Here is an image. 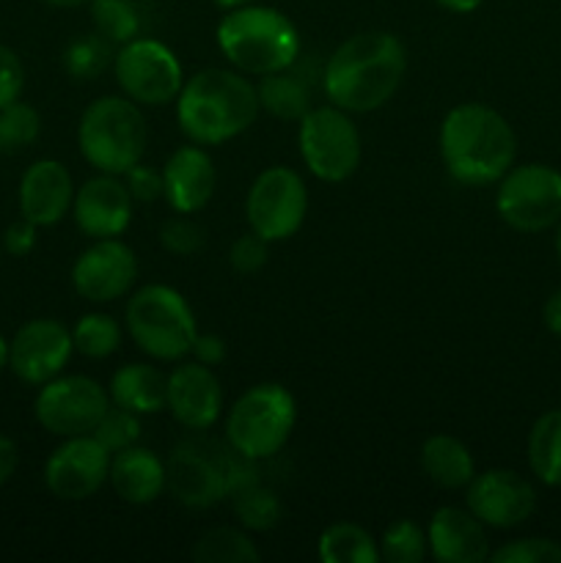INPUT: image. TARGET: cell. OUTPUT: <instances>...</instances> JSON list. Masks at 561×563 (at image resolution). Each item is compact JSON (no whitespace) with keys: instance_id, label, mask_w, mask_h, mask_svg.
I'll return each instance as SVG.
<instances>
[{"instance_id":"cell-30","label":"cell","mask_w":561,"mask_h":563,"mask_svg":"<svg viewBox=\"0 0 561 563\" xmlns=\"http://www.w3.org/2000/svg\"><path fill=\"white\" fill-rule=\"evenodd\" d=\"M231 509H234L237 526H242L245 531L264 533L273 531L280 522V500L278 495L270 487H264L262 482L251 478L248 484H242L234 495H231Z\"/></svg>"},{"instance_id":"cell-26","label":"cell","mask_w":561,"mask_h":563,"mask_svg":"<svg viewBox=\"0 0 561 563\" xmlns=\"http://www.w3.org/2000/svg\"><path fill=\"white\" fill-rule=\"evenodd\" d=\"M256 93L258 108L278 121H297V124H300L302 115L314 108L311 88H308V82L302 80L300 75H295L292 69L258 77Z\"/></svg>"},{"instance_id":"cell-42","label":"cell","mask_w":561,"mask_h":563,"mask_svg":"<svg viewBox=\"0 0 561 563\" xmlns=\"http://www.w3.org/2000/svg\"><path fill=\"white\" fill-rule=\"evenodd\" d=\"M36 242H38V225H33L31 220H25V218H20L16 223H11L9 229H6V234L0 236V247H3V251L14 258L31 256L33 247H36Z\"/></svg>"},{"instance_id":"cell-40","label":"cell","mask_w":561,"mask_h":563,"mask_svg":"<svg viewBox=\"0 0 561 563\" xmlns=\"http://www.w3.org/2000/svg\"><path fill=\"white\" fill-rule=\"evenodd\" d=\"M121 179H124L127 190H130L135 203H154L163 198V168L157 170L146 163H138Z\"/></svg>"},{"instance_id":"cell-47","label":"cell","mask_w":561,"mask_h":563,"mask_svg":"<svg viewBox=\"0 0 561 563\" xmlns=\"http://www.w3.org/2000/svg\"><path fill=\"white\" fill-rule=\"evenodd\" d=\"M44 5H53V9H80V5H88L91 0H38Z\"/></svg>"},{"instance_id":"cell-37","label":"cell","mask_w":561,"mask_h":563,"mask_svg":"<svg viewBox=\"0 0 561 563\" xmlns=\"http://www.w3.org/2000/svg\"><path fill=\"white\" fill-rule=\"evenodd\" d=\"M160 245L165 253L179 258L198 256L207 245V234H204L201 223L193 220V214H174L160 225Z\"/></svg>"},{"instance_id":"cell-12","label":"cell","mask_w":561,"mask_h":563,"mask_svg":"<svg viewBox=\"0 0 561 563\" xmlns=\"http://www.w3.org/2000/svg\"><path fill=\"white\" fill-rule=\"evenodd\" d=\"M308 214V187L289 165H270L253 179L245 198L248 229L262 240L286 242L302 229Z\"/></svg>"},{"instance_id":"cell-31","label":"cell","mask_w":561,"mask_h":563,"mask_svg":"<svg viewBox=\"0 0 561 563\" xmlns=\"http://www.w3.org/2000/svg\"><path fill=\"white\" fill-rule=\"evenodd\" d=\"M121 341H124V328L110 313H82L72 328L75 352L88 361H105V357L116 355L121 350Z\"/></svg>"},{"instance_id":"cell-16","label":"cell","mask_w":561,"mask_h":563,"mask_svg":"<svg viewBox=\"0 0 561 563\" xmlns=\"http://www.w3.org/2000/svg\"><path fill=\"white\" fill-rule=\"evenodd\" d=\"M138 280V258L121 236L94 240L72 264V286L94 306L116 302L132 291Z\"/></svg>"},{"instance_id":"cell-32","label":"cell","mask_w":561,"mask_h":563,"mask_svg":"<svg viewBox=\"0 0 561 563\" xmlns=\"http://www.w3.org/2000/svg\"><path fill=\"white\" fill-rule=\"evenodd\" d=\"M116 47L110 42H105L99 33H80V36L72 38L64 49V69L72 80L88 82L97 80L99 75L113 66Z\"/></svg>"},{"instance_id":"cell-5","label":"cell","mask_w":561,"mask_h":563,"mask_svg":"<svg viewBox=\"0 0 561 563\" xmlns=\"http://www.w3.org/2000/svg\"><path fill=\"white\" fill-rule=\"evenodd\" d=\"M165 471L170 498L185 509H212L258 476L256 462L237 454L229 443L207 438V432L179 440L165 460Z\"/></svg>"},{"instance_id":"cell-23","label":"cell","mask_w":561,"mask_h":563,"mask_svg":"<svg viewBox=\"0 0 561 563\" xmlns=\"http://www.w3.org/2000/svg\"><path fill=\"white\" fill-rule=\"evenodd\" d=\"M108 484L124 504L148 506L168 489V471L157 451L130 445L110 456Z\"/></svg>"},{"instance_id":"cell-21","label":"cell","mask_w":561,"mask_h":563,"mask_svg":"<svg viewBox=\"0 0 561 563\" xmlns=\"http://www.w3.org/2000/svg\"><path fill=\"white\" fill-rule=\"evenodd\" d=\"M218 187V170L207 146L187 143L163 165V198L176 214H196L209 207Z\"/></svg>"},{"instance_id":"cell-3","label":"cell","mask_w":561,"mask_h":563,"mask_svg":"<svg viewBox=\"0 0 561 563\" xmlns=\"http://www.w3.org/2000/svg\"><path fill=\"white\" fill-rule=\"evenodd\" d=\"M256 82L237 69H209L185 77L176 97V121L185 137L198 146H223L256 124Z\"/></svg>"},{"instance_id":"cell-44","label":"cell","mask_w":561,"mask_h":563,"mask_svg":"<svg viewBox=\"0 0 561 563\" xmlns=\"http://www.w3.org/2000/svg\"><path fill=\"white\" fill-rule=\"evenodd\" d=\"M16 467H20V445L9 434H0V487L14 478Z\"/></svg>"},{"instance_id":"cell-25","label":"cell","mask_w":561,"mask_h":563,"mask_svg":"<svg viewBox=\"0 0 561 563\" xmlns=\"http://www.w3.org/2000/svg\"><path fill=\"white\" fill-rule=\"evenodd\" d=\"M421 471L435 487L465 489L476 476V462H473L471 449L454 434H432L421 445Z\"/></svg>"},{"instance_id":"cell-7","label":"cell","mask_w":561,"mask_h":563,"mask_svg":"<svg viewBox=\"0 0 561 563\" xmlns=\"http://www.w3.org/2000/svg\"><path fill=\"white\" fill-rule=\"evenodd\" d=\"M124 322L132 344L157 363L185 361L198 335L190 302L165 284H148L132 291Z\"/></svg>"},{"instance_id":"cell-11","label":"cell","mask_w":561,"mask_h":563,"mask_svg":"<svg viewBox=\"0 0 561 563\" xmlns=\"http://www.w3.org/2000/svg\"><path fill=\"white\" fill-rule=\"evenodd\" d=\"M113 75L121 93L141 108H165L176 102L185 86V69L168 44L138 36L116 47Z\"/></svg>"},{"instance_id":"cell-45","label":"cell","mask_w":561,"mask_h":563,"mask_svg":"<svg viewBox=\"0 0 561 563\" xmlns=\"http://www.w3.org/2000/svg\"><path fill=\"white\" fill-rule=\"evenodd\" d=\"M542 322H544V328H548V333L561 335V289H556L553 295L544 300Z\"/></svg>"},{"instance_id":"cell-50","label":"cell","mask_w":561,"mask_h":563,"mask_svg":"<svg viewBox=\"0 0 561 563\" xmlns=\"http://www.w3.org/2000/svg\"><path fill=\"white\" fill-rule=\"evenodd\" d=\"M556 256H559V264H561V220L556 223Z\"/></svg>"},{"instance_id":"cell-17","label":"cell","mask_w":561,"mask_h":563,"mask_svg":"<svg viewBox=\"0 0 561 563\" xmlns=\"http://www.w3.org/2000/svg\"><path fill=\"white\" fill-rule=\"evenodd\" d=\"M465 506L487 528L512 531L537 511V489L520 473L493 467L473 476L465 487Z\"/></svg>"},{"instance_id":"cell-33","label":"cell","mask_w":561,"mask_h":563,"mask_svg":"<svg viewBox=\"0 0 561 563\" xmlns=\"http://www.w3.org/2000/svg\"><path fill=\"white\" fill-rule=\"evenodd\" d=\"M88 9H91L94 33H99L113 47L141 36V14L135 0H91Z\"/></svg>"},{"instance_id":"cell-9","label":"cell","mask_w":561,"mask_h":563,"mask_svg":"<svg viewBox=\"0 0 561 563\" xmlns=\"http://www.w3.org/2000/svg\"><path fill=\"white\" fill-rule=\"evenodd\" d=\"M297 146H300V157L308 174L328 185H341L361 168V132L352 121V113L330 102L322 108H311L302 115L300 130H297Z\"/></svg>"},{"instance_id":"cell-13","label":"cell","mask_w":561,"mask_h":563,"mask_svg":"<svg viewBox=\"0 0 561 563\" xmlns=\"http://www.w3.org/2000/svg\"><path fill=\"white\" fill-rule=\"evenodd\" d=\"M110 396L102 383L86 374H61L38 388L33 416L53 438H80L97 429L108 412Z\"/></svg>"},{"instance_id":"cell-4","label":"cell","mask_w":561,"mask_h":563,"mask_svg":"<svg viewBox=\"0 0 561 563\" xmlns=\"http://www.w3.org/2000/svg\"><path fill=\"white\" fill-rule=\"evenodd\" d=\"M218 47L231 69L248 77H264L292 69L300 60V31L280 9L262 3H245L226 9L220 16Z\"/></svg>"},{"instance_id":"cell-36","label":"cell","mask_w":561,"mask_h":563,"mask_svg":"<svg viewBox=\"0 0 561 563\" xmlns=\"http://www.w3.org/2000/svg\"><path fill=\"white\" fill-rule=\"evenodd\" d=\"M143 432V423L138 412L124 410V407L110 405L108 412L99 418L97 429H94V440L108 451L110 456L119 454V451L130 449V445H138Z\"/></svg>"},{"instance_id":"cell-28","label":"cell","mask_w":561,"mask_h":563,"mask_svg":"<svg viewBox=\"0 0 561 563\" xmlns=\"http://www.w3.org/2000/svg\"><path fill=\"white\" fill-rule=\"evenodd\" d=\"M317 555L324 563H380V544L358 522H333L319 533Z\"/></svg>"},{"instance_id":"cell-10","label":"cell","mask_w":561,"mask_h":563,"mask_svg":"<svg viewBox=\"0 0 561 563\" xmlns=\"http://www.w3.org/2000/svg\"><path fill=\"white\" fill-rule=\"evenodd\" d=\"M495 212L520 234H542L561 220V170L544 163L512 165L495 190Z\"/></svg>"},{"instance_id":"cell-35","label":"cell","mask_w":561,"mask_h":563,"mask_svg":"<svg viewBox=\"0 0 561 563\" xmlns=\"http://www.w3.org/2000/svg\"><path fill=\"white\" fill-rule=\"evenodd\" d=\"M380 544V561L385 563H421L429 559L427 531L413 520H396L385 528Z\"/></svg>"},{"instance_id":"cell-41","label":"cell","mask_w":561,"mask_h":563,"mask_svg":"<svg viewBox=\"0 0 561 563\" xmlns=\"http://www.w3.org/2000/svg\"><path fill=\"white\" fill-rule=\"evenodd\" d=\"M25 91V66L11 47L0 44V108L22 99Z\"/></svg>"},{"instance_id":"cell-27","label":"cell","mask_w":561,"mask_h":563,"mask_svg":"<svg viewBox=\"0 0 561 563\" xmlns=\"http://www.w3.org/2000/svg\"><path fill=\"white\" fill-rule=\"evenodd\" d=\"M528 467L544 487H561V407L548 410L528 432Z\"/></svg>"},{"instance_id":"cell-14","label":"cell","mask_w":561,"mask_h":563,"mask_svg":"<svg viewBox=\"0 0 561 563\" xmlns=\"http://www.w3.org/2000/svg\"><path fill=\"white\" fill-rule=\"evenodd\" d=\"M72 355V330L53 317L31 319L9 339V372L33 388L61 377Z\"/></svg>"},{"instance_id":"cell-20","label":"cell","mask_w":561,"mask_h":563,"mask_svg":"<svg viewBox=\"0 0 561 563\" xmlns=\"http://www.w3.org/2000/svg\"><path fill=\"white\" fill-rule=\"evenodd\" d=\"M75 190L77 187L64 163L53 157L36 159L28 165L16 187L20 218L31 220L38 229L58 225L66 214H72Z\"/></svg>"},{"instance_id":"cell-2","label":"cell","mask_w":561,"mask_h":563,"mask_svg":"<svg viewBox=\"0 0 561 563\" xmlns=\"http://www.w3.org/2000/svg\"><path fill=\"white\" fill-rule=\"evenodd\" d=\"M440 159L446 174L465 187H490L517 159V135L509 121L482 102H462L443 115Z\"/></svg>"},{"instance_id":"cell-19","label":"cell","mask_w":561,"mask_h":563,"mask_svg":"<svg viewBox=\"0 0 561 563\" xmlns=\"http://www.w3.org/2000/svg\"><path fill=\"white\" fill-rule=\"evenodd\" d=\"M132 201L121 176L97 174L75 190L72 218L88 240H113L132 223Z\"/></svg>"},{"instance_id":"cell-39","label":"cell","mask_w":561,"mask_h":563,"mask_svg":"<svg viewBox=\"0 0 561 563\" xmlns=\"http://www.w3.org/2000/svg\"><path fill=\"white\" fill-rule=\"evenodd\" d=\"M270 262V242L262 240L258 234L248 231V234L237 236L229 247V264L234 273L253 275L258 269L267 267Z\"/></svg>"},{"instance_id":"cell-43","label":"cell","mask_w":561,"mask_h":563,"mask_svg":"<svg viewBox=\"0 0 561 563\" xmlns=\"http://www.w3.org/2000/svg\"><path fill=\"white\" fill-rule=\"evenodd\" d=\"M193 361L204 363L209 368H218L226 361V341L215 333H198L190 350Z\"/></svg>"},{"instance_id":"cell-29","label":"cell","mask_w":561,"mask_h":563,"mask_svg":"<svg viewBox=\"0 0 561 563\" xmlns=\"http://www.w3.org/2000/svg\"><path fill=\"white\" fill-rule=\"evenodd\" d=\"M196 563H253L262 559L251 531L242 526H218L204 531L190 550Z\"/></svg>"},{"instance_id":"cell-18","label":"cell","mask_w":561,"mask_h":563,"mask_svg":"<svg viewBox=\"0 0 561 563\" xmlns=\"http://www.w3.org/2000/svg\"><path fill=\"white\" fill-rule=\"evenodd\" d=\"M165 410L187 432H209L223 412V388L215 368L198 361H179L168 374Z\"/></svg>"},{"instance_id":"cell-22","label":"cell","mask_w":561,"mask_h":563,"mask_svg":"<svg viewBox=\"0 0 561 563\" xmlns=\"http://www.w3.org/2000/svg\"><path fill=\"white\" fill-rule=\"evenodd\" d=\"M427 544L438 563H484L493 553L487 526L468 506H440L427 526Z\"/></svg>"},{"instance_id":"cell-6","label":"cell","mask_w":561,"mask_h":563,"mask_svg":"<svg viewBox=\"0 0 561 563\" xmlns=\"http://www.w3.org/2000/svg\"><path fill=\"white\" fill-rule=\"evenodd\" d=\"M148 146V124L143 108L132 99L99 97L82 110L77 124V148L80 157L97 174L124 176L143 163Z\"/></svg>"},{"instance_id":"cell-48","label":"cell","mask_w":561,"mask_h":563,"mask_svg":"<svg viewBox=\"0 0 561 563\" xmlns=\"http://www.w3.org/2000/svg\"><path fill=\"white\" fill-rule=\"evenodd\" d=\"M6 368H9V341L0 333V374H3Z\"/></svg>"},{"instance_id":"cell-34","label":"cell","mask_w":561,"mask_h":563,"mask_svg":"<svg viewBox=\"0 0 561 563\" xmlns=\"http://www.w3.org/2000/svg\"><path fill=\"white\" fill-rule=\"evenodd\" d=\"M42 135V115L33 104L16 102L0 108V154H16L31 148Z\"/></svg>"},{"instance_id":"cell-15","label":"cell","mask_w":561,"mask_h":563,"mask_svg":"<svg viewBox=\"0 0 561 563\" xmlns=\"http://www.w3.org/2000/svg\"><path fill=\"white\" fill-rule=\"evenodd\" d=\"M110 454L94 434L64 438L44 462V487L64 504H82L108 484Z\"/></svg>"},{"instance_id":"cell-24","label":"cell","mask_w":561,"mask_h":563,"mask_svg":"<svg viewBox=\"0 0 561 563\" xmlns=\"http://www.w3.org/2000/svg\"><path fill=\"white\" fill-rule=\"evenodd\" d=\"M110 405L124 407L138 416H157L165 410L168 399V374L152 363H124L113 372L108 383Z\"/></svg>"},{"instance_id":"cell-1","label":"cell","mask_w":561,"mask_h":563,"mask_svg":"<svg viewBox=\"0 0 561 563\" xmlns=\"http://www.w3.org/2000/svg\"><path fill=\"white\" fill-rule=\"evenodd\" d=\"M407 75V49L396 33L363 31L330 53L322 91L346 113H374L399 91Z\"/></svg>"},{"instance_id":"cell-8","label":"cell","mask_w":561,"mask_h":563,"mask_svg":"<svg viewBox=\"0 0 561 563\" xmlns=\"http://www.w3.org/2000/svg\"><path fill=\"white\" fill-rule=\"evenodd\" d=\"M297 427V401L278 383L251 385L226 416V443L245 460H273Z\"/></svg>"},{"instance_id":"cell-38","label":"cell","mask_w":561,"mask_h":563,"mask_svg":"<svg viewBox=\"0 0 561 563\" xmlns=\"http://www.w3.org/2000/svg\"><path fill=\"white\" fill-rule=\"evenodd\" d=\"M493 563H561V544L544 537H522L490 553Z\"/></svg>"},{"instance_id":"cell-49","label":"cell","mask_w":561,"mask_h":563,"mask_svg":"<svg viewBox=\"0 0 561 563\" xmlns=\"http://www.w3.org/2000/svg\"><path fill=\"white\" fill-rule=\"evenodd\" d=\"M212 3L220 5V9H237V5L253 3V0H212Z\"/></svg>"},{"instance_id":"cell-46","label":"cell","mask_w":561,"mask_h":563,"mask_svg":"<svg viewBox=\"0 0 561 563\" xmlns=\"http://www.w3.org/2000/svg\"><path fill=\"white\" fill-rule=\"evenodd\" d=\"M435 3H438L440 9L451 11V14H471V11H476L484 0H435Z\"/></svg>"}]
</instances>
